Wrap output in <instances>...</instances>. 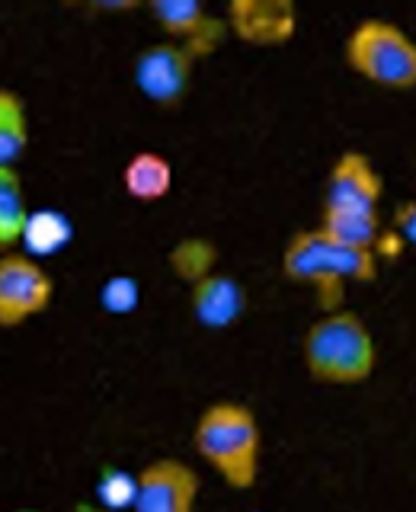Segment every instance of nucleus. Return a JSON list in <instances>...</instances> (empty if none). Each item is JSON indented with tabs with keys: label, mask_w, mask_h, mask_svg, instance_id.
Segmentation results:
<instances>
[{
	"label": "nucleus",
	"mask_w": 416,
	"mask_h": 512,
	"mask_svg": "<svg viewBox=\"0 0 416 512\" xmlns=\"http://www.w3.org/2000/svg\"><path fill=\"white\" fill-rule=\"evenodd\" d=\"M103 308L112 314H132L141 304V285L135 276H112L100 292Z\"/></svg>",
	"instance_id": "6ab92c4d"
},
{
	"label": "nucleus",
	"mask_w": 416,
	"mask_h": 512,
	"mask_svg": "<svg viewBox=\"0 0 416 512\" xmlns=\"http://www.w3.org/2000/svg\"><path fill=\"white\" fill-rule=\"evenodd\" d=\"M132 512H196L202 480L183 458H154L135 471Z\"/></svg>",
	"instance_id": "0eeeda50"
},
{
	"label": "nucleus",
	"mask_w": 416,
	"mask_h": 512,
	"mask_svg": "<svg viewBox=\"0 0 416 512\" xmlns=\"http://www.w3.org/2000/svg\"><path fill=\"white\" fill-rule=\"evenodd\" d=\"M192 71H196V58L189 48L160 39L144 45L135 55L132 80L144 100H151L160 109H176L192 87Z\"/></svg>",
	"instance_id": "423d86ee"
},
{
	"label": "nucleus",
	"mask_w": 416,
	"mask_h": 512,
	"mask_svg": "<svg viewBox=\"0 0 416 512\" xmlns=\"http://www.w3.org/2000/svg\"><path fill=\"white\" fill-rule=\"evenodd\" d=\"M74 512H109V509L96 506V503H77V506H74Z\"/></svg>",
	"instance_id": "412c9836"
},
{
	"label": "nucleus",
	"mask_w": 416,
	"mask_h": 512,
	"mask_svg": "<svg viewBox=\"0 0 416 512\" xmlns=\"http://www.w3.org/2000/svg\"><path fill=\"white\" fill-rule=\"evenodd\" d=\"M148 13L164 29V39L186 45L192 58H208L228 36L224 16H215L202 0H151Z\"/></svg>",
	"instance_id": "6e6552de"
},
{
	"label": "nucleus",
	"mask_w": 416,
	"mask_h": 512,
	"mask_svg": "<svg viewBox=\"0 0 416 512\" xmlns=\"http://www.w3.org/2000/svg\"><path fill=\"white\" fill-rule=\"evenodd\" d=\"M215 260H218V247L205 237H183L180 244H173V250L167 253L170 269L186 285L208 276V272H215Z\"/></svg>",
	"instance_id": "f3484780"
},
{
	"label": "nucleus",
	"mask_w": 416,
	"mask_h": 512,
	"mask_svg": "<svg viewBox=\"0 0 416 512\" xmlns=\"http://www.w3.org/2000/svg\"><path fill=\"white\" fill-rule=\"evenodd\" d=\"M317 231L349 250H372L384 231L381 212H352V208H320Z\"/></svg>",
	"instance_id": "f8f14e48"
},
{
	"label": "nucleus",
	"mask_w": 416,
	"mask_h": 512,
	"mask_svg": "<svg viewBox=\"0 0 416 512\" xmlns=\"http://www.w3.org/2000/svg\"><path fill=\"white\" fill-rule=\"evenodd\" d=\"M301 362L314 381L346 388V384H362L375 375L378 346L356 311L336 308L320 314L304 333Z\"/></svg>",
	"instance_id": "7ed1b4c3"
},
{
	"label": "nucleus",
	"mask_w": 416,
	"mask_h": 512,
	"mask_svg": "<svg viewBox=\"0 0 416 512\" xmlns=\"http://www.w3.org/2000/svg\"><path fill=\"white\" fill-rule=\"evenodd\" d=\"M135 487H138V480L132 471H122V468H116V464H109V468H103L100 477H96V500L93 503L109 509V512L132 509Z\"/></svg>",
	"instance_id": "a211bd4d"
},
{
	"label": "nucleus",
	"mask_w": 416,
	"mask_h": 512,
	"mask_svg": "<svg viewBox=\"0 0 416 512\" xmlns=\"http://www.w3.org/2000/svg\"><path fill=\"white\" fill-rule=\"evenodd\" d=\"M391 234H397L400 240H404L407 247H413V240H416V202L407 199V202H400L394 208V215H391Z\"/></svg>",
	"instance_id": "aec40b11"
},
{
	"label": "nucleus",
	"mask_w": 416,
	"mask_h": 512,
	"mask_svg": "<svg viewBox=\"0 0 416 512\" xmlns=\"http://www.w3.org/2000/svg\"><path fill=\"white\" fill-rule=\"evenodd\" d=\"M29 148L26 100L10 87H0V167H20Z\"/></svg>",
	"instance_id": "dca6fc26"
},
{
	"label": "nucleus",
	"mask_w": 416,
	"mask_h": 512,
	"mask_svg": "<svg viewBox=\"0 0 416 512\" xmlns=\"http://www.w3.org/2000/svg\"><path fill=\"white\" fill-rule=\"evenodd\" d=\"M250 295L231 272H208L189 285V314L205 330H228L247 314Z\"/></svg>",
	"instance_id": "9b49d317"
},
{
	"label": "nucleus",
	"mask_w": 416,
	"mask_h": 512,
	"mask_svg": "<svg viewBox=\"0 0 416 512\" xmlns=\"http://www.w3.org/2000/svg\"><path fill=\"white\" fill-rule=\"evenodd\" d=\"M384 199V176L375 160L346 148L333 160L324 186V208H352V212H381Z\"/></svg>",
	"instance_id": "9d476101"
},
{
	"label": "nucleus",
	"mask_w": 416,
	"mask_h": 512,
	"mask_svg": "<svg viewBox=\"0 0 416 512\" xmlns=\"http://www.w3.org/2000/svg\"><path fill=\"white\" fill-rule=\"evenodd\" d=\"M29 218V199L20 167H0V253L16 250Z\"/></svg>",
	"instance_id": "2eb2a0df"
},
{
	"label": "nucleus",
	"mask_w": 416,
	"mask_h": 512,
	"mask_svg": "<svg viewBox=\"0 0 416 512\" xmlns=\"http://www.w3.org/2000/svg\"><path fill=\"white\" fill-rule=\"evenodd\" d=\"M55 301V279L42 260L23 250L0 253V327L13 330L45 314Z\"/></svg>",
	"instance_id": "39448f33"
},
{
	"label": "nucleus",
	"mask_w": 416,
	"mask_h": 512,
	"mask_svg": "<svg viewBox=\"0 0 416 512\" xmlns=\"http://www.w3.org/2000/svg\"><path fill=\"white\" fill-rule=\"evenodd\" d=\"M74 240V221L58 212V208H42V212H32L29 208V218L23 224V237H20V247L26 256H52L58 250H64Z\"/></svg>",
	"instance_id": "4468645a"
},
{
	"label": "nucleus",
	"mask_w": 416,
	"mask_h": 512,
	"mask_svg": "<svg viewBox=\"0 0 416 512\" xmlns=\"http://www.w3.org/2000/svg\"><path fill=\"white\" fill-rule=\"evenodd\" d=\"M122 186L138 202H160L173 189V164L160 151H135L122 167Z\"/></svg>",
	"instance_id": "ddd939ff"
},
{
	"label": "nucleus",
	"mask_w": 416,
	"mask_h": 512,
	"mask_svg": "<svg viewBox=\"0 0 416 512\" xmlns=\"http://www.w3.org/2000/svg\"><path fill=\"white\" fill-rule=\"evenodd\" d=\"M282 272L288 282L311 288L320 311H336L346 301L349 282H375L378 256L372 250H349L327 240L317 228L295 231L282 247Z\"/></svg>",
	"instance_id": "f03ea898"
},
{
	"label": "nucleus",
	"mask_w": 416,
	"mask_h": 512,
	"mask_svg": "<svg viewBox=\"0 0 416 512\" xmlns=\"http://www.w3.org/2000/svg\"><path fill=\"white\" fill-rule=\"evenodd\" d=\"M343 58L362 80L384 90L416 87V42L404 26L384 16H365L349 29Z\"/></svg>",
	"instance_id": "20e7f679"
},
{
	"label": "nucleus",
	"mask_w": 416,
	"mask_h": 512,
	"mask_svg": "<svg viewBox=\"0 0 416 512\" xmlns=\"http://www.w3.org/2000/svg\"><path fill=\"white\" fill-rule=\"evenodd\" d=\"M224 26L234 39L260 48H276L295 39L298 7L292 0H231Z\"/></svg>",
	"instance_id": "1a4fd4ad"
},
{
	"label": "nucleus",
	"mask_w": 416,
	"mask_h": 512,
	"mask_svg": "<svg viewBox=\"0 0 416 512\" xmlns=\"http://www.w3.org/2000/svg\"><path fill=\"white\" fill-rule=\"evenodd\" d=\"M13 512H42V509H36V506H20V509H13Z\"/></svg>",
	"instance_id": "4be33fe9"
},
{
	"label": "nucleus",
	"mask_w": 416,
	"mask_h": 512,
	"mask_svg": "<svg viewBox=\"0 0 416 512\" xmlns=\"http://www.w3.org/2000/svg\"><path fill=\"white\" fill-rule=\"evenodd\" d=\"M192 448L231 490L244 493L260 480L263 429L250 404L215 400L192 426Z\"/></svg>",
	"instance_id": "f257e3e1"
}]
</instances>
